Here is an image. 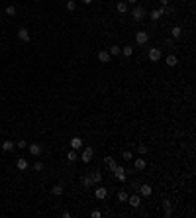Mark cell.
<instances>
[{
	"instance_id": "5b68a950",
	"label": "cell",
	"mask_w": 196,
	"mask_h": 218,
	"mask_svg": "<svg viewBox=\"0 0 196 218\" xmlns=\"http://www.w3.org/2000/svg\"><path fill=\"white\" fill-rule=\"evenodd\" d=\"M135 41H137V45H145L147 41H149V34H147V31H137Z\"/></svg>"
},
{
	"instance_id": "4fadbf2b",
	"label": "cell",
	"mask_w": 196,
	"mask_h": 218,
	"mask_svg": "<svg viewBox=\"0 0 196 218\" xmlns=\"http://www.w3.org/2000/svg\"><path fill=\"white\" fill-rule=\"evenodd\" d=\"M94 196H96L98 200H104L106 196H108V189H106V187H98L96 191H94Z\"/></svg>"
},
{
	"instance_id": "ffe728a7",
	"label": "cell",
	"mask_w": 196,
	"mask_h": 218,
	"mask_svg": "<svg viewBox=\"0 0 196 218\" xmlns=\"http://www.w3.org/2000/svg\"><path fill=\"white\" fill-rule=\"evenodd\" d=\"M122 55H124V57H131V55H134V47H131V45H124V47H122Z\"/></svg>"
},
{
	"instance_id": "4dcf8cb0",
	"label": "cell",
	"mask_w": 196,
	"mask_h": 218,
	"mask_svg": "<svg viewBox=\"0 0 196 218\" xmlns=\"http://www.w3.org/2000/svg\"><path fill=\"white\" fill-rule=\"evenodd\" d=\"M34 171H43V163H41V161H35V163H34Z\"/></svg>"
},
{
	"instance_id": "d590c367",
	"label": "cell",
	"mask_w": 196,
	"mask_h": 218,
	"mask_svg": "<svg viewBox=\"0 0 196 218\" xmlns=\"http://www.w3.org/2000/svg\"><path fill=\"white\" fill-rule=\"evenodd\" d=\"M161 2V6H169V0H159Z\"/></svg>"
},
{
	"instance_id": "ba28073f",
	"label": "cell",
	"mask_w": 196,
	"mask_h": 218,
	"mask_svg": "<svg viewBox=\"0 0 196 218\" xmlns=\"http://www.w3.org/2000/svg\"><path fill=\"white\" fill-rule=\"evenodd\" d=\"M128 203H130V206H134V208H139L141 206V196L139 195H130Z\"/></svg>"
},
{
	"instance_id": "52a82bcc",
	"label": "cell",
	"mask_w": 196,
	"mask_h": 218,
	"mask_svg": "<svg viewBox=\"0 0 196 218\" xmlns=\"http://www.w3.org/2000/svg\"><path fill=\"white\" fill-rule=\"evenodd\" d=\"M114 177L118 179V181H122V183H124V181L128 179V175H126V169L122 167V165H118V167L114 169Z\"/></svg>"
},
{
	"instance_id": "7402d4cb",
	"label": "cell",
	"mask_w": 196,
	"mask_h": 218,
	"mask_svg": "<svg viewBox=\"0 0 196 218\" xmlns=\"http://www.w3.org/2000/svg\"><path fill=\"white\" fill-rule=\"evenodd\" d=\"M92 185H94L92 183V177H90V175H84V177H82V187L88 189V187H92Z\"/></svg>"
},
{
	"instance_id": "484cf974",
	"label": "cell",
	"mask_w": 196,
	"mask_h": 218,
	"mask_svg": "<svg viewBox=\"0 0 196 218\" xmlns=\"http://www.w3.org/2000/svg\"><path fill=\"white\" fill-rule=\"evenodd\" d=\"M108 51H110V55H112V57H116V55H120V53H122V47L120 45H112Z\"/></svg>"
},
{
	"instance_id": "d6986e66",
	"label": "cell",
	"mask_w": 196,
	"mask_h": 218,
	"mask_svg": "<svg viewBox=\"0 0 196 218\" xmlns=\"http://www.w3.org/2000/svg\"><path fill=\"white\" fill-rule=\"evenodd\" d=\"M77 159H78V151H77V150H71V151H69V153H67V161H71V163H75V161H77Z\"/></svg>"
},
{
	"instance_id": "cb8c5ba5",
	"label": "cell",
	"mask_w": 196,
	"mask_h": 218,
	"mask_svg": "<svg viewBox=\"0 0 196 218\" xmlns=\"http://www.w3.org/2000/svg\"><path fill=\"white\" fill-rule=\"evenodd\" d=\"M116 10H118L120 14H126V12H128V4H126V2H118V4H116Z\"/></svg>"
},
{
	"instance_id": "44dd1931",
	"label": "cell",
	"mask_w": 196,
	"mask_h": 218,
	"mask_svg": "<svg viewBox=\"0 0 196 218\" xmlns=\"http://www.w3.org/2000/svg\"><path fill=\"white\" fill-rule=\"evenodd\" d=\"M167 65L169 67H174V65H177V63H178V59H177V55H167Z\"/></svg>"
},
{
	"instance_id": "f1b7e54d",
	"label": "cell",
	"mask_w": 196,
	"mask_h": 218,
	"mask_svg": "<svg viewBox=\"0 0 196 218\" xmlns=\"http://www.w3.org/2000/svg\"><path fill=\"white\" fill-rule=\"evenodd\" d=\"M75 8H77L75 0H67V10H69V12H75Z\"/></svg>"
},
{
	"instance_id": "d6a6232c",
	"label": "cell",
	"mask_w": 196,
	"mask_h": 218,
	"mask_svg": "<svg viewBox=\"0 0 196 218\" xmlns=\"http://www.w3.org/2000/svg\"><path fill=\"white\" fill-rule=\"evenodd\" d=\"M16 146H18L20 150H26V147H28V142H26V140H20L18 143H16Z\"/></svg>"
},
{
	"instance_id": "2e32d148",
	"label": "cell",
	"mask_w": 196,
	"mask_h": 218,
	"mask_svg": "<svg viewBox=\"0 0 196 218\" xmlns=\"http://www.w3.org/2000/svg\"><path fill=\"white\" fill-rule=\"evenodd\" d=\"M16 167L20 169V171H26V169H28L30 165H28V159H24V157H20L18 161H16Z\"/></svg>"
},
{
	"instance_id": "3957f363",
	"label": "cell",
	"mask_w": 196,
	"mask_h": 218,
	"mask_svg": "<svg viewBox=\"0 0 196 218\" xmlns=\"http://www.w3.org/2000/svg\"><path fill=\"white\" fill-rule=\"evenodd\" d=\"M131 18L135 20V22H141V20L145 18V8L143 6H139V4H137V6L131 10Z\"/></svg>"
},
{
	"instance_id": "8fae6325",
	"label": "cell",
	"mask_w": 196,
	"mask_h": 218,
	"mask_svg": "<svg viewBox=\"0 0 196 218\" xmlns=\"http://www.w3.org/2000/svg\"><path fill=\"white\" fill-rule=\"evenodd\" d=\"M18 39H20V41H30V39H31L28 28H20V30H18Z\"/></svg>"
},
{
	"instance_id": "7c38bea8",
	"label": "cell",
	"mask_w": 196,
	"mask_h": 218,
	"mask_svg": "<svg viewBox=\"0 0 196 218\" xmlns=\"http://www.w3.org/2000/svg\"><path fill=\"white\" fill-rule=\"evenodd\" d=\"M139 195L141 196H151V193H153V189H151V185H147V183H143V185H139Z\"/></svg>"
},
{
	"instance_id": "f35d334b",
	"label": "cell",
	"mask_w": 196,
	"mask_h": 218,
	"mask_svg": "<svg viewBox=\"0 0 196 218\" xmlns=\"http://www.w3.org/2000/svg\"><path fill=\"white\" fill-rule=\"evenodd\" d=\"M0 22H2V16H0Z\"/></svg>"
},
{
	"instance_id": "603a6c76",
	"label": "cell",
	"mask_w": 196,
	"mask_h": 218,
	"mask_svg": "<svg viewBox=\"0 0 196 218\" xmlns=\"http://www.w3.org/2000/svg\"><path fill=\"white\" fill-rule=\"evenodd\" d=\"M116 196H118V200H120V203H128V193H126V191H118V195H116Z\"/></svg>"
},
{
	"instance_id": "83f0119b",
	"label": "cell",
	"mask_w": 196,
	"mask_h": 218,
	"mask_svg": "<svg viewBox=\"0 0 196 218\" xmlns=\"http://www.w3.org/2000/svg\"><path fill=\"white\" fill-rule=\"evenodd\" d=\"M122 159H124V161H130V159H134V155H131V151L124 150V151H122Z\"/></svg>"
},
{
	"instance_id": "f546056e",
	"label": "cell",
	"mask_w": 196,
	"mask_h": 218,
	"mask_svg": "<svg viewBox=\"0 0 196 218\" xmlns=\"http://www.w3.org/2000/svg\"><path fill=\"white\" fill-rule=\"evenodd\" d=\"M137 153H139V155H145V153H147V146L139 143V146H137Z\"/></svg>"
},
{
	"instance_id": "9a60e30c",
	"label": "cell",
	"mask_w": 196,
	"mask_h": 218,
	"mask_svg": "<svg viewBox=\"0 0 196 218\" xmlns=\"http://www.w3.org/2000/svg\"><path fill=\"white\" fill-rule=\"evenodd\" d=\"M181 35H182V28H181V26H173V28H171V38L178 39Z\"/></svg>"
},
{
	"instance_id": "4316f807",
	"label": "cell",
	"mask_w": 196,
	"mask_h": 218,
	"mask_svg": "<svg viewBox=\"0 0 196 218\" xmlns=\"http://www.w3.org/2000/svg\"><path fill=\"white\" fill-rule=\"evenodd\" d=\"M51 195H55V196H61V195H63V187H61V185H55V187L51 189Z\"/></svg>"
},
{
	"instance_id": "277c9868",
	"label": "cell",
	"mask_w": 196,
	"mask_h": 218,
	"mask_svg": "<svg viewBox=\"0 0 196 218\" xmlns=\"http://www.w3.org/2000/svg\"><path fill=\"white\" fill-rule=\"evenodd\" d=\"M147 57H149V61L155 63V61H159V59L163 57V53H161V49H159V47H151V49L147 51Z\"/></svg>"
},
{
	"instance_id": "e575fe53",
	"label": "cell",
	"mask_w": 196,
	"mask_h": 218,
	"mask_svg": "<svg viewBox=\"0 0 196 218\" xmlns=\"http://www.w3.org/2000/svg\"><path fill=\"white\" fill-rule=\"evenodd\" d=\"M90 216H92V218H100V216H102V214H100L98 210H92V212H90Z\"/></svg>"
},
{
	"instance_id": "74e56055",
	"label": "cell",
	"mask_w": 196,
	"mask_h": 218,
	"mask_svg": "<svg viewBox=\"0 0 196 218\" xmlns=\"http://www.w3.org/2000/svg\"><path fill=\"white\" fill-rule=\"evenodd\" d=\"M92 2V0H82V4H90Z\"/></svg>"
},
{
	"instance_id": "836d02e7",
	"label": "cell",
	"mask_w": 196,
	"mask_h": 218,
	"mask_svg": "<svg viewBox=\"0 0 196 218\" xmlns=\"http://www.w3.org/2000/svg\"><path fill=\"white\" fill-rule=\"evenodd\" d=\"M6 14L8 16H16V8L14 6H6Z\"/></svg>"
},
{
	"instance_id": "d4e9b609",
	"label": "cell",
	"mask_w": 196,
	"mask_h": 218,
	"mask_svg": "<svg viewBox=\"0 0 196 218\" xmlns=\"http://www.w3.org/2000/svg\"><path fill=\"white\" fill-rule=\"evenodd\" d=\"M90 177H92V183H94V185H98L100 181H102V173H100V171H94Z\"/></svg>"
},
{
	"instance_id": "5bb4252c",
	"label": "cell",
	"mask_w": 196,
	"mask_h": 218,
	"mask_svg": "<svg viewBox=\"0 0 196 218\" xmlns=\"http://www.w3.org/2000/svg\"><path fill=\"white\" fill-rule=\"evenodd\" d=\"M163 212H165V216H171L173 214V203L171 200H163Z\"/></svg>"
},
{
	"instance_id": "e0dca14e",
	"label": "cell",
	"mask_w": 196,
	"mask_h": 218,
	"mask_svg": "<svg viewBox=\"0 0 196 218\" xmlns=\"http://www.w3.org/2000/svg\"><path fill=\"white\" fill-rule=\"evenodd\" d=\"M104 161H106V165H108V171H110V173H114V169L118 167V163H116V161H114L112 157H106Z\"/></svg>"
},
{
	"instance_id": "8d00e7d4",
	"label": "cell",
	"mask_w": 196,
	"mask_h": 218,
	"mask_svg": "<svg viewBox=\"0 0 196 218\" xmlns=\"http://www.w3.org/2000/svg\"><path fill=\"white\" fill-rule=\"evenodd\" d=\"M137 0H126V4H135Z\"/></svg>"
},
{
	"instance_id": "7a4b0ae2",
	"label": "cell",
	"mask_w": 196,
	"mask_h": 218,
	"mask_svg": "<svg viewBox=\"0 0 196 218\" xmlns=\"http://www.w3.org/2000/svg\"><path fill=\"white\" fill-rule=\"evenodd\" d=\"M30 155L31 157H39L41 153H43V146H41V143H38V142H34V143H30Z\"/></svg>"
},
{
	"instance_id": "8992f818",
	"label": "cell",
	"mask_w": 196,
	"mask_h": 218,
	"mask_svg": "<svg viewBox=\"0 0 196 218\" xmlns=\"http://www.w3.org/2000/svg\"><path fill=\"white\" fill-rule=\"evenodd\" d=\"M82 147H84V142L81 140V138H78V136H73L71 138V150H82Z\"/></svg>"
},
{
	"instance_id": "30bf717a",
	"label": "cell",
	"mask_w": 196,
	"mask_h": 218,
	"mask_svg": "<svg viewBox=\"0 0 196 218\" xmlns=\"http://www.w3.org/2000/svg\"><path fill=\"white\" fill-rule=\"evenodd\" d=\"M98 61H100V63H110V61H112V55H110V51H106V49L98 51Z\"/></svg>"
},
{
	"instance_id": "ac0fdd59",
	"label": "cell",
	"mask_w": 196,
	"mask_h": 218,
	"mask_svg": "<svg viewBox=\"0 0 196 218\" xmlns=\"http://www.w3.org/2000/svg\"><path fill=\"white\" fill-rule=\"evenodd\" d=\"M14 147H16V143H14L12 140H6V142H2V150H4V151H12Z\"/></svg>"
},
{
	"instance_id": "9c48e42d",
	"label": "cell",
	"mask_w": 196,
	"mask_h": 218,
	"mask_svg": "<svg viewBox=\"0 0 196 218\" xmlns=\"http://www.w3.org/2000/svg\"><path fill=\"white\" fill-rule=\"evenodd\" d=\"M147 167V161L143 157H135V161H134V169L135 171H143V169Z\"/></svg>"
},
{
	"instance_id": "ab89813d",
	"label": "cell",
	"mask_w": 196,
	"mask_h": 218,
	"mask_svg": "<svg viewBox=\"0 0 196 218\" xmlns=\"http://www.w3.org/2000/svg\"><path fill=\"white\" fill-rule=\"evenodd\" d=\"M65 2H67V0H65Z\"/></svg>"
},
{
	"instance_id": "6da1fadb",
	"label": "cell",
	"mask_w": 196,
	"mask_h": 218,
	"mask_svg": "<svg viewBox=\"0 0 196 218\" xmlns=\"http://www.w3.org/2000/svg\"><path fill=\"white\" fill-rule=\"evenodd\" d=\"M92 157H94V150L92 147H82V153H81V161L82 163H90L92 161Z\"/></svg>"
},
{
	"instance_id": "1f68e13d",
	"label": "cell",
	"mask_w": 196,
	"mask_h": 218,
	"mask_svg": "<svg viewBox=\"0 0 196 218\" xmlns=\"http://www.w3.org/2000/svg\"><path fill=\"white\" fill-rule=\"evenodd\" d=\"M161 12H159V10H153V12H151V20H159V18H161Z\"/></svg>"
}]
</instances>
